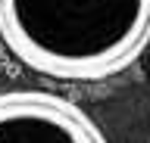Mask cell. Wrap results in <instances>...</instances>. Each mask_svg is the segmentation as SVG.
Wrapping results in <instances>:
<instances>
[{
    "instance_id": "1",
    "label": "cell",
    "mask_w": 150,
    "mask_h": 143,
    "mask_svg": "<svg viewBox=\"0 0 150 143\" xmlns=\"http://www.w3.org/2000/svg\"><path fill=\"white\" fill-rule=\"evenodd\" d=\"M0 40L53 81H103L150 47V0H0Z\"/></svg>"
},
{
    "instance_id": "2",
    "label": "cell",
    "mask_w": 150,
    "mask_h": 143,
    "mask_svg": "<svg viewBox=\"0 0 150 143\" xmlns=\"http://www.w3.org/2000/svg\"><path fill=\"white\" fill-rule=\"evenodd\" d=\"M0 143H110L78 103L50 90L0 93Z\"/></svg>"
}]
</instances>
